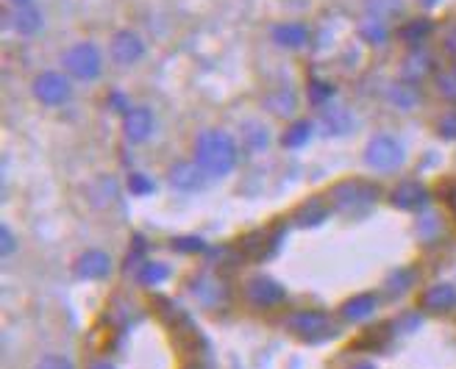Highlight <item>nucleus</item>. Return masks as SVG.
<instances>
[{"mask_svg":"<svg viewBox=\"0 0 456 369\" xmlns=\"http://www.w3.org/2000/svg\"><path fill=\"white\" fill-rule=\"evenodd\" d=\"M390 203L401 212H423L428 205V189L418 180H403L390 192Z\"/></svg>","mask_w":456,"mask_h":369,"instance_id":"13","label":"nucleus"},{"mask_svg":"<svg viewBox=\"0 0 456 369\" xmlns=\"http://www.w3.org/2000/svg\"><path fill=\"white\" fill-rule=\"evenodd\" d=\"M86 369H118V366H114L109 358H98V361H93V364H89Z\"/></svg>","mask_w":456,"mask_h":369,"instance_id":"39","label":"nucleus"},{"mask_svg":"<svg viewBox=\"0 0 456 369\" xmlns=\"http://www.w3.org/2000/svg\"><path fill=\"white\" fill-rule=\"evenodd\" d=\"M287 331L292 336H298L301 341L317 344V341H326L329 336H334V319L331 314L321 311V309H301L287 317Z\"/></svg>","mask_w":456,"mask_h":369,"instance_id":"3","label":"nucleus"},{"mask_svg":"<svg viewBox=\"0 0 456 369\" xmlns=\"http://www.w3.org/2000/svg\"><path fill=\"white\" fill-rule=\"evenodd\" d=\"M321 125L329 136H346L354 128V114L346 106L329 103L326 108H321Z\"/></svg>","mask_w":456,"mask_h":369,"instance_id":"17","label":"nucleus"},{"mask_svg":"<svg viewBox=\"0 0 456 369\" xmlns=\"http://www.w3.org/2000/svg\"><path fill=\"white\" fill-rule=\"evenodd\" d=\"M273 42L279 44V48H287V51H298L304 48V44L309 42V28L304 26V22H279V26H273L270 31Z\"/></svg>","mask_w":456,"mask_h":369,"instance_id":"16","label":"nucleus"},{"mask_svg":"<svg viewBox=\"0 0 456 369\" xmlns=\"http://www.w3.org/2000/svg\"><path fill=\"white\" fill-rule=\"evenodd\" d=\"M445 203H448V209H451V212H453V217H456V183H453V187H448Z\"/></svg>","mask_w":456,"mask_h":369,"instance_id":"38","label":"nucleus"},{"mask_svg":"<svg viewBox=\"0 0 456 369\" xmlns=\"http://www.w3.org/2000/svg\"><path fill=\"white\" fill-rule=\"evenodd\" d=\"M265 106L276 114V117H292L295 108H298V98H295V92L281 86L276 92H270V95L265 98Z\"/></svg>","mask_w":456,"mask_h":369,"instance_id":"23","label":"nucleus"},{"mask_svg":"<svg viewBox=\"0 0 456 369\" xmlns=\"http://www.w3.org/2000/svg\"><path fill=\"white\" fill-rule=\"evenodd\" d=\"M195 161L209 178H225L237 167L240 145L228 131L207 128L195 136Z\"/></svg>","mask_w":456,"mask_h":369,"instance_id":"1","label":"nucleus"},{"mask_svg":"<svg viewBox=\"0 0 456 369\" xmlns=\"http://www.w3.org/2000/svg\"><path fill=\"white\" fill-rule=\"evenodd\" d=\"M435 84H437V92H440V95H443L448 103H453V106H456V67H448V70H440V73H437V78H435Z\"/></svg>","mask_w":456,"mask_h":369,"instance_id":"31","label":"nucleus"},{"mask_svg":"<svg viewBox=\"0 0 456 369\" xmlns=\"http://www.w3.org/2000/svg\"><path fill=\"white\" fill-rule=\"evenodd\" d=\"M381 189L376 183L364 180V178H348V180H339L331 187L329 192V203L337 214H346V217H362L368 214L373 205L379 203Z\"/></svg>","mask_w":456,"mask_h":369,"instance_id":"2","label":"nucleus"},{"mask_svg":"<svg viewBox=\"0 0 456 369\" xmlns=\"http://www.w3.org/2000/svg\"><path fill=\"white\" fill-rule=\"evenodd\" d=\"M184 369H203V366H200V364H187Z\"/></svg>","mask_w":456,"mask_h":369,"instance_id":"42","label":"nucleus"},{"mask_svg":"<svg viewBox=\"0 0 456 369\" xmlns=\"http://www.w3.org/2000/svg\"><path fill=\"white\" fill-rule=\"evenodd\" d=\"M173 250H178V253H200V250H207V242H203L200 237H178L173 242Z\"/></svg>","mask_w":456,"mask_h":369,"instance_id":"34","label":"nucleus"},{"mask_svg":"<svg viewBox=\"0 0 456 369\" xmlns=\"http://www.w3.org/2000/svg\"><path fill=\"white\" fill-rule=\"evenodd\" d=\"M242 145H245L250 153H262V150H267V145H270V133H267V128H262L259 123H248V125L242 128Z\"/></svg>","mask_w":456,"mask_h":369,"instance_id":"29","label":"nucleus"},{"mask_svg":"<svg viewBox=\"0 0 456 369\" xmlns=\"http://www.w3.org/2000/svg\"><path fill=\"white\" fill-rule=\"evenodd\" d=\"M156 128V117L148 106H134L123 117V136L131 145H142L151 140V133Z\"/></svg>","mask_w":456,"mask_h":369,"instance_id":"11","label":"nucleus"},{"mask_svg":"<svg viewBox=\"0 0 456 369\" xmlns=\"http://www.w3.org/2000/svg\"><path fill=\"white\" fill-rule=\"evenodd\" d=\"M61 64L67 76H73L76 81H95L103 73V56L93 42H78L73 48H67Z\"/></svg>","mask_w":456,"mask_h":369,"instance_id":"4","label":"nucleus"},{"mask_svg":"<svg viewBox=\"0 0 456 369\" xmlns=\"http://www.w3.org/2000/svg\"><path fill=\"white\" fill-rule=\"evenodd\" d=\"M387 100L401 111H412L420 103V89H418V84L395 81V84H390V89H387Z\"/></svg>","mask_w":456,"mask_h":369,"instance_id":"22","label":"nucleus"},{"mask_svg":"<svg viewBox=\"0 0 456 369\" xmlns=\"http://www.w3.org/2000/svg\"><path fill=\"white\" fill-rule=\"evenodd\" d=\"M401 73H403V81L409 84H420L426 81L428 76H435L437 73V61L431 53H426L423 48L412 51L406 59H403V67H401Z\"/></svg>","mask_w":456,"mask_h":369,"instance_id":"15","label":"nucleus"},{"mask_svg":"<svg viewBox=\"0 0 456 369\" xmlns=\"http://www.w3.org/2000/svg\"><path fill=\"white\" fill-rule=\"evenodd\" d=\"M379 303H381V297H379V294H373V292L354 294V297H348L346 303L339 306V317L346 319V322H351V325H356V322L370 319V317L376 314Z\"/></svg>","mask_w":456,"mask_h":369,"instance_id":"14","label":"nucleus"},{"mask_svg":"<svg viewBox=\"0 0 456 369\" xmlns=\"http://www.w3.org/2000/svg\"><path fill=\"white\" fill-rule=\"evenodd\" d=\"M401 12H403L401 0H364V17H376V20L390 22Z\"/></svg>","mask_w":456,"mask_h":369,"instance_id":"28","label":"nucleus"},{"mask_svg":"<svg viewBox=\"0 0 456 369\" xmlns=\"http://www.w3.org/2000/svg\"><path fill=\"white\" fill-rule=\"evenodd\" d=\"M73 272H76V278L81 281H103L109 278V272H111V256L106 250H84L81 256L76 259L73 264Z\"/></svg>","mask_w":456,"mask_h":369,"instance_id":"10","label":"nucleus"},{"mask_svg":"<svg viewBox=\"0 0 456 369\" xmlns=\"http://www.w3.org/2000/svg\"><path fill=\"white\" fill-rule=\"evenodd\" d=\"M12 4H14L17 9H22V6H31V4H34V0H12Z\"/></svg>","mask_w":456,"mask_h":369,"instance_id":"41","label":"nucleus"},{"mask_svg":"<svg viewBox=\"0 0 456 369\" xmlns=\"http://www.w3.org/2000/svg\"><path fill=\"white\" fill-rule=\"evenodd\" d=\"M415 284H418V272H415V269H409V267H401V269H393V272L384 278L381 294H384L387 300H398V297H403L409 289H412Z\"/></svg>","mask_w":456,"mask_h":369,"instance_id":"19","label":"nucleus"},{"mask_svg":"<svg viewBox=\"0 0 456 369\" xmlns=\"http://www.w3.org/2000/svg\"><path fill=\"white\" fill-rule=\"evenodd\" d=\"M326 217H329V205L321 197H309L292 212V222L298 228H317L321 222H326Z\"/></svg>","mask_w":456,"mask_h":369,"instance_id":"20","label":"nucleus"},{"mask_svg":"<svg viewBox=\"0 0 456 369\" xmlns=\"http://www.w3.org/2000/svg\"><path fill=\"white\" fill-rule=\"evenodd\" d=\"M42 12L39 9H34V6H22V9H17V14H14V31L17 34H22V36H34L39 28H42Z\"/></svg>","mask_w":456,"mask_h":369,"instance_id":"27","label":"nucleus"},{"mask_svg":"<svg viewBox=\"0 0 456 369\" xmlns=\"http://www.w3.org/2000/svg\"><path fill=\"white\" fill-rule=\"evenodd\" d=\"M403 161H406V153L395 136L379 133L368 142V148H364V164L376 172H395Z\"/></svg>","mask_w":456,"mask_h":369,"instance_id":"5","label":"nucleus"},{"mask_svg":"<svg viewBox=\"0 0 456 369\" xmlns=\"http://www.w3.org/2000/svg\"><path fill=\"white\" fill-rule=\"evenodd\" d=\"M312 133H314V125L309 120H295L287 125V131L281 133V145L287 150H301L304 145H309L312 140Z\"/></svg>","mask_w":456,"mask_h":369,"instance_id":"24","label":"nucleus"},{"mask_svg":"<svg viewBox=\"0 0 456 369\" xmlns=\"http://www.w3.org/2000/svg\"><path fill=\"white\" fill-rule=\"evenodd\" d=\"M420 309L428 311V314H451V311H456V284H448V281L431 284L420 294Z\"/></svg>","mask_w":456,"mask_h":369,"instance_id":"12","label":"nucleus"},{"mask_svg":"<svg viewBox=\"0 0 456 369\" xmlns=\"http://www.w3.org/2000/svg\"><path fill=\"white\" fill-rule=\"evenodd\" d=\"M192 294L198 297V303L207 306V309H220V306H225V300H228V292H225L223 281L207 278V275H203V278H195Z\"/></svg>","mask_w":456,"mask_h":369,"instance_id":"18","label":"nucleus"},{"mask_svg":"<svg viewBox=\"0 0 456 369\" xmlns=\"http://www.w3.org/2000/svg\"><path fill=\"white\" fill-rule=\"evenodd\" d=\"M437 131H440L443 140H456V111H451V114H445V117H440Z\"/></svg>","mask_w":456,"mask_h":369,"instance_id":"36","label":"nucleus"},{"mask_svg":"<svg viewBox=\"0 0 456 369\" xmlns=\"http://www.w3.org/2000/svg\"><path fill=\"white\" fill-rule=\"evenodd\" d=\"M348 369H379L373 361H359V364H354V366H348Z\"/></svg>","mask_w":456,"mask_h":369,"instance_id":"40","label":"nucleus"},{"mask_svg":"<svg viewBox=\"0 0 456 369\" xmlns=\"http://www.w3.org/2000/svg\"><path fill=\"white\" fill-rule=\"evenodd\" d=\"M431 31H435V22H431L428 17H415V20H406L398 28V39L403 44H409L412 51H418L420 44L431 36Z\"/></svg>","mask_w":456,"mask_h":369,"instance_id":"21","label":"nucleus"},{"mask_svg":"<svg viewBox=\"0 0 456 369\" xmlns=\"http://www.w3.org/2000/svg\"><path fill=\"white\" fill-rule=\"evenodd\" d=\"M334 84L329 81H309V89H306V95H309V103L317 106V108H326L334 98Z\"/></svg>","mask_w":456,"mask_h":369,"instance_id":"30","label":"nucleus"},{"mask_svg":"<svg viewBox=\"0 0 456 369\" xmlns=\"http://www.w3.org/2000/svg\"><path fill=\"white\" fill-rule=\"evenodd\" d=\"M109 53H111V61L120 64V67H131L136 64L142 56H145V42L136 31H118L111 36V44H109Z\"/></svg>","mask_w":456,"mask_h":369,"instance_id":"9","label":"nucleus"},{"mask_svg":"<svg viewBox=\"0 0 456 369\" xmlns=\"http://www.w3.org/2000/svg\"><path fill=\"white\" fill-rule=\"evenodd\" d=\"M170 278V267L165 261H142L140 269H136V284L140 286H159Z\"/></svg>","mask_w":456,"mask_h":369,"instance_id":"25","label":"nucleus"},{"mask_svg":"<svg viewBox=\"0 0 456 369\" xmlns=\"http://www.w3.org/2000/svg\"><path fill=\"white\" fill-rule=\"evenodd\" d=\"M128 189H131V195H136V197H148V195H153L156 183H153V178L145 175V172H131V175H128Z\"/></svg>","mask_w":456,"mask_h":369,"instance_id":"32","label":"nucleus"},{"mask_svg":"<svg viewBox=\"0 0 456 369\" xmlns=\"http://www.w3.org/2000/svg\"><path fill=\"white\" fill-rule=\"evenodd\" d=\"M242 294L248 300V306H254L259 311H270L287 303V289L276 278H270V275H250L245 281Z\"/></svg>","mask_w":456,"mask_h":369,"instance_id":"6","label":"nucleus"},{"mask_svg":"<svg viewBox=\"0 0 456 369\" xmlns=\"http://www.w3.org/2000/svg\"><path fill=\"white\" fill-rule=\"evenodd\" d=\"M34 98L42 103V106H64L67 100L73 98V84L64 73H56V70H45L34 78Z\"/></svg>","mask_w":456,"mask_h":369,"instance_id":"7","label":"nucleus"},{"mask_svg":"<svg viewBox=\"0 0 456 369\" xmlns=\"http://www.w3.org/2000/svg\"><path fill=\"white\" fill-rule=\"evenodd\" d=\"M443 48H445V53L451 56V59H456V26L445 34V39H443Z\"/></svg>","mask_w":456,"mask_h":369,"instance_id":"37","label":"nucleus"},{"mask_svg":"<svg viewBox=\"0 0 456 369\" xmlns=\"http://www.w3.org/2000/svg\"><path fill=\"white\" fill-rule=\"evenodd\" d=\"M209 175L203 172V167L198 161H175V164L167 170V183L175 189V192H184V195H192V192H200L207 187Z\"/></svg>","mask_w":456,"mask_h":369,"instance_id":"8","label":"nucleus"},{"mask_svg":"<svg viewBox=\"0 0 456 369\" xmlns=\"http://www.w3.org/2000/svg\"><path fill=\"white\" fill-rule=\"evenodd\" d=\"M34 369H76L70 358H64V356H56V353H48V356H42L37 361Z\"/></svg>","mask_w":456,"mask_h":369,"instance_id":"33","label":"nucleus"},{"mask_svg":"<svg viewBox=\"0 0 456 369\" xmlns=\"http://www.w3.org/2000/svg\"><path fill=\"white\" fill-rule=\"evenodd\" d=\"M359 36L368 44H387V39H390V22L376 20V17H364L359 22Z\"/></svg>","mask_w":456,"mask_h":369,"instance_id":"26","label":"nucleus"},{"mask_svg":"<svg viewBox=\"0 0 456 369\" xmlns=\"http://www.w3.org/2000/svg\"><path fill=\"white\" fill-rule=\"evenodd\" d=\"M17 247V237H14V230L9 225L0 228V253H4V259H9L12 253Z\"/></svg>","mask_w":456,"mask_h":369,"instance_id":"35","label":"nucleus"}]
</instances>
